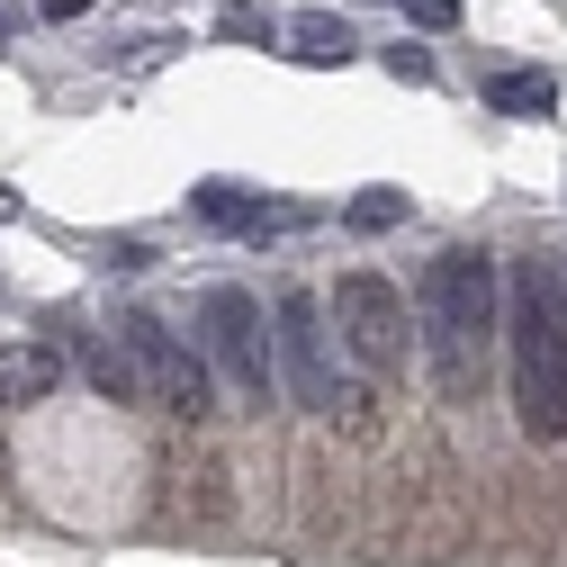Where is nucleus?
<instances>
[{
  "label": "nucleus",
  "instance_id": "12",
  "mask_svg": "<svg viewBox=\"0 0 567 567\" xmlns=\"http://www.w3.org/2000/svg\"><path fill=\"white\" fill-rule=\"evenodd\" d=\"M342 217L361 226V235H388V226H405V189H361V198L342 207Z\"/></svg>",
  "mask_w": 567,
  "mask_h": 567
},
{
  "label": "nucleus",
  "instance_id": "10",
  "mask_svg": "<svg viewBox=\"0 0 567 567\" xmlns=\"http://www.w3.org/2000/svg\"><path fill=\"white\" fill-rule=\"evenodd\" d=\"M486 109H495V117H549V109H558V82H549V73H495V82H486Z\"/></svg>",
  "mask_w": 567,
  "mask_h": 567
},
{
  "label": "nucleus",
  "instance_id": "8",
  "mask_svg": "<svg viewBox=\"0 0 567 567\" xmlns=\"http://www.w3.org/2000/svg\"><path fill=\"white\" fill-rule=\"evenodd\" d=\"M63 379V361L45 342H19V351H0V405H45Z\"/></svg>",
  "mask_w": 567,
  "mask_h": 567
},
{
  "label": "nucleus",
  "instance_id": "6",
  "mask_svg": "<svg viewBox=\"0 0 567 567\" xmlns=\"http://www.w3.org/2000/svg\"><path fill=\"white\" fill-rule=\"evenodd\" d=\"M333 324H342V342H351V361H361V370H396L405 342H414L396 279H379V270H342L333 279Z\"/></svg>",
  "mask_w": 567,
  "mask_h": 567
},
{
  "label": "nucleus",
  "instance_id": "16",
  "mask_svg": "<svg viewBox=\"0 0 567 567\" xmlns=\"http://www.w3.org/2000/svg\"><path fill=\"white\" fill-rule=\"evenodd\" d=\"M37 10H45V19H82L91 0H37Z\"/></svg>",
  "mask_w": 567,
  "mask_h": 567
},
{
  "label": "nucleus",
  "instance_id": "15",
  "mask_svg": "<svg viewBox=\"0 0 567 567\" xmlns=\"http://www.w3.org/2000/svg\"><path fill=\"white\" fill-rule=\"evenodd\" d=\"M414 28H460V0H405Z\"/></svg>",
  "mask_w": 567,
  "mask_h": 567
},
{
  "label": "nucleus",
  "instance_id": "5",
  "mask_svg": "<svg viewBox=\"0 0 567 567\" xmlns=\"http://www.w3.org/2000/svg\"><path fill=\"white\" fill-rule=\"evenodd\" d=\"M270 342H279V388H289V405L333 414V333H324V298H316V289H279Z\"/></svg>",
  "mask_w": 567,
  "mask_h": 567
},
{
  "label": "nucleus",
  "instance_id": "2",
  "mask_svg": "<svg viewBox=\"0 0 567 567\" xmlns=\"http://www.w3.org/2000/svg\"><path fill=\"white\" fill-rule=\"evenodd\" d=\"M495 333H505V261L495 252H442L433 270H423V351H433V379L451 396L477 388Z\"/></svg>",
  "mask_w": 567,
  "mask_h": 567
},
{
  "label": "nucleus",
  "instance_id": "4",
  "mask_svg": "<svg viewBox=\"0 0 567 567\" xmlns=\"http://www.w3.org/2000/svg\"><path fill=\"white\" fill-rule=\"evenodd\" d=\"M126 333V351H135V370H145V405H163V414H217V370H207V351H189L163 316H126L117 324Z\"/></svg>",
  "mask_w": 567,
  "mask_h": 567
},
{
  "label": "nucleus",
  "instance_id": "7",
  "mask_svg": "<svg viewBox=\"0 0 567 567\" xmlns=\"http://www.w3.org/2000/svg\"><path fill=\"white\" fill-rule=\"evenodd\" d=\"M189 207H198L207 226H226V235H289V226H307V207H270V198H252L235 181H198Z\"/></svg>",
  "mask_w": 567,
  "mask_h": 567
},
{
  "label": "nucleus",
  "instance_id": "11",
  "mask_svg": "<svg viewBox=\"0 0 567 567\" xmlns=\"http://www.w3.org/2000/svg\"><path fill=\"white\" fill-rule=\"evenodd\" d=\"M289 37H298V45H289L298 63H351V28H342V19H324V10L289 19Z\"/></svg>",
  "mask_w": 567,
  "mask_h": 567
},
{
  "label": "nucleus",
  "instance_id": "3",
  "mask_svg": "<svg viewBox=\"0 0 567 567\" xmlns=\"http://www.w3.org/2000/svg\"><path fill=\"white\" fill-rule=\"evenodd\" d=\"M198 351H207V370H217L244 405H261L279 388V342L261 333V298L235 289V279H217V289L198 298Z\"/></svg>",
  "mask_w": 567,
  "mask_h": 567
},
{
  "label": "nucleus",
  "instance_id": "9",
  "mask_svg": "<svg viewBox=\"0 0 567 567\" xmlns=\"http://www.w3.org/2000/svg\"><path fill=\"white\" fill-rule=\"evenodd\" d=\"M82 370H91V388H100V396H117V405H145V370H135V351H126V333H117V342L100 333V342L82 351Z\"/></svg>",
  "mask_w": 567,
  "mask_h": 567
},
{
  "label": "nucleus",
  "instance_id": "17",
  "mask_svg": "<svg viewBox=\"0 0 567 567\" xmlns=\"http://www.w3.org/2000/svg\"><path fill=\"white\" fill-rule=\"evenodd\" d=\"M0 37H10V19H0Z\"/></svg>",
  "mask_w": 567,
  "mask_h": 567
},
{
  "label": "nucleus",
  "instance_id": "14",
  "mask_svg": "<svg viewBox=\"0 0 567 567\" xmlns=\"http://www.w3.org/2000/svg\"><path fill=\"white\" fill-rule=\"evenodd\" d=\"M388 73L396 82H433V54H423V45H388Z\"/></svg>",
  "mask_w": 567,
  "mask_h": 567
},
{
  "label": "nucleus",
  "instance_id": "1",
  "mask_svg": "<svg viewBox=\"0 0 567 567\" xmlns=\"http://www.w3.org/2000/svg\"><path fill=\"white\" fill-rule=\"evenodd\" d=\"M505 361L532 442H567V279L549 261L505 270Z\"/></svg>",
  "mask_w": 567,
  "mask_h": 567
},
{
  "label": "nucleus",
  "instance_id": "13",
  "mask_svg": "<svg viewBox=\"0 0 567 567\" xmlns=\"http://www.w3.org/2000/svg\"><path fill=\"white\" fill-rule=\"evenodd\" d=\"M217 28H226V37H244V45H252V37L270 45V10H252V0H235V10H226Z\"/></svg>",
  "mask_w": 567,
  "mask_h": 567
}]
</instances>
